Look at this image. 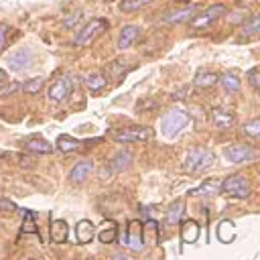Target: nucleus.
I'll return each mask as SVG.
<instances>
[{"label": "nucleus", "mask_w": 260, "mask_h": 260, "mask_svg": "<svg viewBox=\"0 0 260 260\" xmlns=\"http://www.w3.org/2000/svg\"><path fill=\"white\" fill-rule=\"evenodd\" d=\"M213 165V154L205 148H191L183 158V169L191 175H199Z\"/></svg>", "instance_id": "obj_1"}, {"label": "nucleus", "mask_w": 260, "mask_h": 260, "mask_svg": "<svg viewBox=\"0 0 260 260\" xmlns=\"http://www.w3.org/2000/svg\"><path fill=\"white\" fill-rule=\"evenodd\" d=\"M189 124V114L185 112V110H169L165 116H162V120H160V130H162V134L165 136H175L177 132H181L185 126Z\"/></svg>", "instance_id": "obj_2"}, {"label": "nucleus", "mask_w": 260, "mask_h": 260, "mask_svg": "<svg viewBox=\"0 0 260 260\" xmlns=\"http://www.w3.org/2000/svg\"><path fill=\"white\" fill-rule=\"evenodd\" d=\"M221 191L234 199H246L252 193V185L244 175H232L221 181Z\"/></svg>", "instance_id": "obj_3"}, {"label": "nucleus", "mask_w": 260, "mask_h": 260, "mask_svg": "<svg viewBox=\"0 0 260 260\" xmlns=\"http://www.w3.org/2000/svg\"><path fill=\"white\" fill-rule=\"evenodd\" d=\"M223 14H225V6H223V4H213V6L205 8L203 12H197V14L191 18V28H195V30H205V28H209L219 16H223Z\"/></svg>", "instance_id": "obj_4"}, {"label": "nucleus", "mask_w": 260, "mask_h": 260, "mask_svg": "<svg viewBox=\"0 0 260 260\" xmlns=\"http://www.w3.org/2000/svg\"><path fill=\"white\" fill-rule=\"evenodd\" d=\"M106 20H102V18H93V20H89L77 35H75V39H73V43L77 45V47H87V45H91V41L100 35V32H104L106 30Z\"/></svg>", "instance_id": "obj_5"}, {"label": "nucleus", "mask_w": 260, "mask_h": 260, "mask_svg": "<svg viewBox=\"0 0 260 260\" xmlns=\"http://www.w3.org/2000/svg\"><path fill=\"white\" fill-rule=\"evenodd\" d=\"M152 132L146 126H132V128H122L112 132V138L116 142H146L150 140Z\"/></svg>", "instance_id": "obj_6"}, {"label": "nucleus", "mask_w": 260, "mask_h": 260, "mask_svg": "<svg viewBox=\"0 0 260 260\" xmlns=\"http://www.w3.org/2000/svg\"><path fill=\"white\" fill-rule=\"evenodd\" d=\"M126 246L134 252H142L144 250V242H142V221L140 219H132L128 221L126 228Z\"/></svg>", "instance_id": "obj_7"}, {"label": "nucleus", "mask_w": 260, "mask_h": 260, "mask_svg": "<svg viewBox=\"0 0 260 260\" xmlns=\"http://www.w3.org/2000/svg\"><path fill=\"white\" fill-rule=\"evenodd\" d=\"M197 12H199V4H187L183 8H177V10L169 12V14H165L162 16V22L165 24H181V22L191 20Z\"/></svg>", "instance_id": "obj_8"}, {"label": "nucleus", "mask_w": 260, "mask_h": 260, "mask_svg": "<svg viewBox=\"0 0 260 260\" xmlns=\"http://www.w3.org/2000/svg\"><path fill=\"white\" fill-rule=\"evenodd\" d=\"M225 156L232 162H248L256 158V150L250 144H230L225 148Z\"/></svg>", "instance_id": "obj_9"}, {"label": "nucleus", "mask_w": 260, "mask_h": 260, "mask_svg": "<svg viewBox=\"0 0 260 260\" xmlns=\"http://www.w3.org/2000/svg\"><path fill=\"white\" fill-rule=\"evenodd\" d=\"M71 89H73L71 79H69L67 75H65V77H59V79H55V81L51 83V87H49V100H51V102H63V100L69 98Z\"/></svg>", "instance_id": "obj_10"}, {"label": "nucleus", "mask_w": 260, "mask_h": 260, "mask_svg": "<svg viewBox=\"0 0 260 260\" xmlns=\"http://www.w3.org/2000/svg\"><path fill=\"white\" fill-rule=\"evenodd\" d=\"M234 122H236V118L230 110H225V108H213L211 110V124L217 130H228L234 126Z\"/></svg>", "instance_id": "obj_11"}, {"label": "nucleus", "mask_w": 260, "mask_h": 260, "mask_svg": "<svg viewBox=\"0 0 260 260\" xmlns=\"http://www.w3.org/2000/svg\"><path fill=\"white\" fill-rule=\"evenodd\" d=\"M219 193H221V179H207L197 189H193L189 195H195V197H213V195H219Z\"/></svg>", "instance_id": "obj_12"}, {"label": "nucleus", "mask_w": 260, "mask_h": 260, "mask_svg": "<svg viewBox=\"0 0 260 260\" xmlns=\"http://www.w3.org/2000/svg\"><path fill=\"white\" fill-rule=\"evenodd\" d=\"M138 37H140V28L136 24H126L120 30V37H118V49H128L130 45L136 43Z\"/></svg>", "instance_id": "obj_13"}, {"label": "nucleus", "mask_w": 260, "mask_h": 260, "mask_svg": "<svg viewBox=\"0 0 260 260\" xmlns=\"http://www.w3.org/2000/svg\"><path fill=\"white\" fill-rule=\"evenodd\" d=\"M30 51L28 49H18L16 53H12L10 57H8V65H10V69H14V71H22L26 65H30Z\"/></svg>", "instance_id": "obj_14"}, {"label": "nucleus", "mask_w": 260, "mask_h": 260, "mask_svg": "<svg viewBox=\"0 0 260 260\" xmlns=\"http://www.w3.org/2000/svg\"><path fill=\"white\" fill-rule=\"evenodd\" d=\"M75 236H77L79 244H89V242L93 240V236H95V228H93V223H91L89 219H81V221H77V225H75Z\"/></svg>", "instance_id": "obj_15"}, {"label": "nucleus", "mask_w": 260, "mask_h": 260, "mask_svg": "<svg viewBox=\"0 0 260 260\" xmlns=\"http://www.w3.org/2000/svg\"><path fill=\"white\" fill-rule=\"evenodd\" d=\"M199 238V223L195 219H185L181 225V240L185 244H195Z\"/></svg>", "instance_id": "obj_16"}, {"label": "nucleus", "mask_w": 260, "mask_h": 260, "mask_svg": "<svg viewBox=\"0 0 260 260\" xmlns=\"http://www.w3.org/2000/svg\"><path fill=\"white\" fill-rule=\"evenodd\" d=\"M91 169H93V162H91V160H79V162L71 169L69 179H71L73 183H81V181L87 179V175L91 173Z\"/></svg>", "instance_id": "obj_17"}, {"label": "nucleus", "mask_w": 260, "mask_h": 260, "mask_svg": "<svg viewBox=\"0 0 260 260\" xmlns=\"http://www.w3.org/2000/svg\"><path fill=\"white\" fill-rule=\"evenodd\" d=\"M67 236H69V225H67V221H65V219H55V221L51 223V240H53L55 244H63V242L67 240Z\"/></svg>", "instance_id": "obj_18"}, {"label": "nucleus", "mask_w": 260, "mask_h": 260, "mask_svg": "<svg viewBox=\"0 0 260 260\" xmlns=\"http://www.w3.org/2000/svg\"><path fill=\"white\" fill-rule=\"evenodd\" d=\"M217 240L223 242V244H230L236 240V225L234 221L230 219H221L219 225H217Z\"/></svg>", "instance_id": "obj_19"}, {"label": "nucleus", "mask_w": 260, "mask_h": 260, "mask_svg": "<svg viewBox=\"0 0 260 260\" xmlns=\"http://www.w3.org/2000/svg\"><path fill=\"white\" fill-rule=\"evenodd\" d=\"M142 242L148 246L158 244V223L154 219H148L146 223H142Z\"/></svg>", "instance_id": "obj_20"}, {"label": "nucleus", "mask_w": 260, "mask_h": 260, "mask_svg": "<svg viewBox=\"0 0 260 260\" xmlns=\"http://www.w3.org/2000/svg\"><path fill=\"white\" fill-rule=\"evenodd\" d=\"M116 236H118V225H116V221H104V225L98 230V240H100L102 244L114 242Z\"/></svg>", "instance_id": "obj_21"}, {"label": "nucleus", "mask_w": 260, "mask_h": 260, "mask_svg": "<svg viewBox=\"0 0 260 260\" xmlns=\"http://www.w3.org/2000/svg\"><path fill=\"white\" fill-rule=\"evenodd\" d=\"M183 213H185V203L181 199L173 201L171 207H169V211H167V223L169 225H177L183 219Z\"/></svg>", "instance_id": "obj_22"}, {"label": "nucleus", "mask_w": 260, "mask_h": 260, "mask_svg": "<svg viewBox=\"0 0 260 260\" xmlns=\"http://www.w3.org/2000/svg\"><path fill=\"white\" fill-rule=\"evenodd\" d=\"M106 83H108V79H106V75L104 73H89L87 77H85V85L89 87V91H93V93H98V91H102L104 87H106Z\"/></svg>", "instance_id": "obj_23"}, {"label": "nucleus", "mask_w": 260, "mask_h": 260, "mask_svg": "<svg viewBox=\"0 0 260 260\" xmlns=\"http://www.w3.org/2000/svg\"><path fill=\"white\" fill-rule=\"evenodd\" d=\"M24 146H26V150L37 152V154H49L53 150V146L47 140H43V138H30V140H26Z\"/></svg>", "instance_id": "obj_24"}, {"label": "nucleus", "mask_w": 260, "mask_h": 260, "mask_svg": "<svg viewBox=\"0 0 260 260\" xmlns=\"http://www.w3.org/2000/svg\"><path fill=\"white\" fill-rule=\"evenodd\" d=\"M79 146H81V142H79L77 138L69 136V134H61V136L57 138V148H59L61 152H73V150H77Z\"/></svg>", "instance_id": "obj_25"}, {"label": "nucleus", "mask_w": 260, "mask_h": 260, "mask_svg": "<svg viewBox=\"0 0 260 260\" xmlns=\"http://www.w3.org/2000/svg\"><path fill=\"white\" fill-rule=\"evenodd\" d=\"M130 69V65L126 63V61H122V59H116V61H112L110 65H108V75L116 81V79H120V77H124V73Z\"/></svg>", "instance_id": "obj_26"}, {"label": "nucleus", "mask_w": 260, "mask_h": 260, "mask_svg": "<svg viewBox=\"0 0 260 260\" xmlns=\"http://www.w3.org/2000/svg\"><path fill=\"white\" fill-rule=\"evenodd\" d=\"M130 162H132V154H130L128 150H122V152H118V154L112 158L110 167H112V171H124V169L130 167Z\"/></svg>", "instance_id": "obj_27"}, {"label": "nucleus", "mask_w": 260, "mask_h": 260, "mask_svg": "<svg viewBox=\"0 0 260 260\" xmlns=\"http://www.w3.org/2000/svg\"><path fill=\"white\" fill-rule=\"evenodd\" d=\"M217 81V75L211 73V71H199L193 79V85L195 87H211L213 83Z\"/></svg>", "instance_id": "obj_28"}, {"label": "nucleus", "mask_w": 260, "mask_h": 260, "mask_svg": "<svg viewBox=\"0 0 260 260\" xmlns=\"http://www.w3.org/2000/svg\"><path fill=\"white\" fill-rule=\"evenodd\" d=\"M37 213L35 211H28V209H22V228H20V234H32L37 232Z\"/></svg>", "instance_id": "obj_29"}, {"label": "nucleus", "mask_w": 260, "mask_h": 260, "mask_svg": "<svg viewBox=\"0 0 260 260\" xmlns=\"http://www.w3.org/2000/svg\"><path fill=\"white\" fill-rule=\"evenodd\" d=\"M217 79H219V83L223 85V89H225V91H238V89H240V85H242V83H240V79H238L234 73H223V75H221V77H217Z\"/></svg>", "instance_id": "obj_30"}, {"label": "nucleus", "mask_w": 260, "mask_h": 260, "mask_svg": "<svg viewBox=\"0 0 260 260\" xmlns=\"http://www.w3.org/2000/svg\"><path fill=\"white\" fill-rule=\"evenodd\" d=\"M152 0H122L120 2V10H124V12H136V10L144 8Z\"/></svg>", "instance_id": "obj_31"}, {"label": "nucleus", "mask_w": 260, "mask_h": 260, "mask_svg": "<svg viewBox=\"0 0 260 260\" xmlns=\"http://www.w3.org/2000/svg\"><path fill=\"white\" fill-rule=\"evenodd\" d=\"M43 85H45V79L43 77H32V79H26L22 83V91L24 93H39Z\"/></svg>", "instance_id": "obj_32"}, {"label": "nucleus", "mask_w": 260, "mask_h": 260, "mask_svg": "<svg viewBox=\"0 0 260 260\" xmlns=\"http://www.w3.org/2000/svg\"><path fill=\"white\" fill-rule=\"evenodd\" d=\"M258 28H260V20H258V16H252L248 22H244L242 32H244V37H256Z\"/></svg>", "instance_id": "obj_33"}, {"label": "nucleus", "mask_w": 260, "mask_h": 260, "mask_svg": "<svg viewBox=\"0 0 260 260\" xmlns=\"http://www.w3.org/2000/svg\"><path fill=\"white\" fill-rule=\"evenodd\" d=\"M242 130H244V134H248V136H258V134H260V120L254 118V120L246 122Z\"/></svg>", "instance_id": "obj_34"}, {"label": "nucleus", "mask_w": 260, "mask_h": 260, "mask_svg": "<svg viewBox=\"0 0 260 260\" xmlns=\"http://www.w3.org/2000/svg\"><path fill=\"white\" fill-rule=\"evenodd\" d=\"M248 81H250V85H252L254 89L260 87V67H252V69L248 71Z\"/></svg>", "instance_id": "obj_35"}, {"label": "nucleus", "mask_w": 260, "mask_h": 260, "mask_svg": "<svg viewBox=\"0 0 260 260\" xmlns=\"http://www.w3.org/2000/svg\"><path fill=\"white\" fill-rule=\"evenodd\" d=\"M246 20H248V10H236L230 16V22L232 24H244Z\"/></svg>", "instance_id": "obj_36"}, {"label": "nucleus", "mask_w": 260, "mask_h": 260, "mask_svg": "<svg viewBox=\"0 0 260 260\" xmlns=\"http://www.w3.org/2000/svg\"><path fill=\"white\" fill-rule=\"evenodd\" d=\"M12 30L6 26V24H0V51H4L6 49V45H8V35H10Z\"/></svg>", "instance_id": "obj_37"}, {"label": "nucleus", "mask_w": 260, "mask_h": 260, "mask_svg": "<svg viewBox=\"0 0 260 260\" xmlns=\"http://www.w3.org/2000/svg\"><path fill=\"white\" fill-rule=\"evenodd\" d=\"M16 160H18L20 167H32L35 165V158H30L26 154H16Z\"/></svg>", "instance_id": "obj_38"}, {"label": "nucleus", "mask_w": 260, "mask_h": 260, "mask_svg": "<svg viewBox=\"0 0 260 260\" xmlns=\"http://www.w3.org/2000/svg\"><path fill=\"white\" fill-rule=\"evenodd\" d=\"M0 209H4V211H14L16 205H14L12 201H8V199H2V201H0Z\"/></svg>", "instance_id": "obj_39"}, {"label": "nucleus", "mask_w": 260, "mask_h": 260, "mask_svg": "<svg viewBox=\"0 0 260 260\" xmlns=\"http://www.w3.org/2000/svg\"><path fill=\"white\" fill-rule=\"evenodd\" d=\"M18 89V83L14 81V83H10L8 87H4V89H0V95H8V93H12V91H16Z\"/></svg>", "instance_id": "obj_40"}, {"label": "nucleus", "mask_w": 260, "mask_h": 260, "mask_svg": "<svg viewBox=\"0 0 260 260\" xmlns=\"http://www.w3.org/2000/svg\"><path fill=\"white\" fill-rule=\"evenodd\" d=\"M79 16H81V12H73V14H71V18H67V20H65V26H73V24L77 22V18H79Z\"/></svg>", "instance_id": "obj_41"}, {"label": "nucleus", "mask_w": 260, "mask_h": 260, "mask_svg": "<svg viewBox=\"0 0 260 260\" xmlns=\"http://www.w3.org/2000/svg\"><path fill=\"white\" fill-rule=\"evenodd\" d=\"M187 93V89H181V91H177L175 95H173V100H183V95Z\"/></svg>", "instance_id": "obj_42"}, {"label": "nucleus", "mask_w": 260, "mask_h": 260, "mask_svg": "<svg viewBox=\"0 0 260 260\" xmlns=\"http://www.w3.org/2000/svg\"><path fill=\"white\" fill-rule=\"evenodd\" d=\"M4 83H6V71L0 69V85H4Z\"/></svg>", "instance_id": "obj_43"}]
</instances>
